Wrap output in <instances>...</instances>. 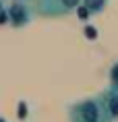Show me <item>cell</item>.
Segmentation results:
<instances>
[{
    "instance_id": "cell-7",
    "label": "cell",
    "mask_w": 118,
    "mask_h": 122,
    "mask_svg": "<svg viewBox=\"0 0 118 122\" xmlns=\"http://www.w3.org/2000/svg\"><path fill=\"white\" fill-rule=\"evenodd\" d=\"M4 10H6V6H4V0H0V15L4 13Z\"/></svg>"
},
{
    "instance_id": "cell-2",
    "label": "cell",
    "mask_w": 118,
    "mask_h": 122,
    "mask_svg": "<svg viewBox=\"0 0 118 122\" xmlns=\"http://www.w3.org/2000/svg\"><path fill=\"white\" fill-rule=\"evenodd\" d=\"M31 4L41 19H62L81 6V0H31Z\"/></svg>"
},
{
    "instance_id": "cell-5",
    "label": "cell",
    "mask_w": 118,
    "mask_h": 122,
    "mask_svg": "<svg viewBox=\"0 0 118 122\" xmlns=\"http://www.w3.org/2000/svg\"><path fill=\"white\" fill-rule=\"evenodd\" d=\"M81 4L89 10V15H91V17H95V15H102L106 8H108L110 0H81Z\"/></svg>"
},
{
    "instance_id": "cell-6",
    "label": "cell",
    "mask_w": 118,
    "mask_h": 122,
    "mask_svg": "<svg viewBox=\"0 0 118 122\" xmlns=\"http://www.w3.org/2000/svg\"><path fill=\"white\" fill-rule=\"evenodd\" d=\"M108 81H110L112 87H118V60H116V62H112L110 71H108Z\"/></svg>"
},
{
    "instance_id": "cell-1",
    "label": "cell",
    "mask_w": 118,
    "mask_h": 122,
    "mask_svg": "<svg viewBox=\"0 0 118 122\" xmlns=\"http://www.w3.org/2000/svg\"><path fill=\"white\" fill-rule=\"evenodd\" d=\"M66 116H68V122H110L97 95L72 102L66 108Z\"/></svg>"
},
{
    "instance_id": "cell-4",
    "label": "cell",
    "mask_w": 118,
    "mask_h": 122,
    "mask_svg": "<svg viewBox=\"0 0 118 122\" xmlns=\"http://www.w3.org/2000/svg\"><path fill=\"white\" fill-rule=\"evenodd\" d=\"M97 99L104 108L106 116L110 118V122H118V87L108 85L106 89L97 93Z\"/></svg>"
},
{
    "instance_id": "cell-3",
    "label": "cell",
    "mask_w": 118,
    "mask_h": 122,
    "mask_svg": "<svg viewBox=\"0 0 118 122\" xmlns=\"http://www.w3.org/2000/svg\"><path fill=\"white\" fill-rule=\"evenodd\" d=\"M6 15H8V25L13 29H23L37 17L29 0H10V4L6 6Z\"/></svg>"
}]
</instances>
